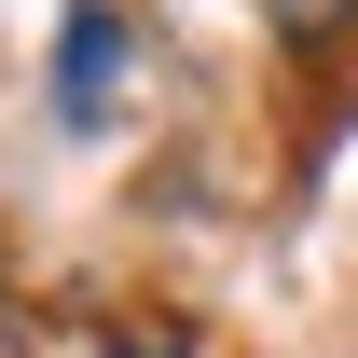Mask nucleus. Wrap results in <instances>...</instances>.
<instances>
[{"instance_id": "nucleus-2", "label": "nucleus", "mask_w": 358, "mask_h": 358, "mask_svg": "<svg viewBox=\"0 0 358 358\" xmlns=\"http://www.w3.org/2000/svg\"><path fill=\"white\" fill-rule=\"evenodd\" d=\"M275 14H289V28H331V14H345V0H275Z\"/></svg>"}, {"instance_id": "nucleus-1", "label": "nucleus", "mask_w": 358, "mask_h": 358, "mask_svg": "<svg viewBox=\"0 0 358 358\" xmlns=\"http://www.w3.org/2000/svg\"><path fill=\"white\" fill-rule=\"evenodd\" d=\"M55 110H69V124H110V110H124V14H110V0H83V14L55 28Z\"/></svg>"}]
</instances>
